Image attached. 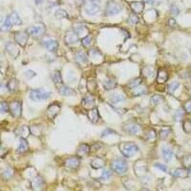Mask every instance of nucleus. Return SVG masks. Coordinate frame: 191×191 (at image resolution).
Returning a JSON list of instances; mask_svg holds the SVG:
<instances>
[{
  "label": "nucleus",
  "mask_w": 191,
  "mask_h": 191,
  "mask_svg": "<svg viewBox=\"0 0 191 191\" xmlns=\"http://www.w3.org/2000/svg\"><path fill=\"white\" fill-rule=\"evenodd\" d=\"M119 149L122 155L127 158L133 157L139 150L138 146L132 142H122L119 145Z\"/></svg>",
  "instance_id": "1"
},
{
  "label": "nucleus",
  "mask_w": 191,
  "mask_h": 191,
  "mask_svg": "<svg viewBox=\"0 0 191 191\" xmlns=\"http://www.w3.org/2000/svg\"><path fill=\"white\" fill-rule=\"evenodd\" d=\"M51 95L50 92H48L44 89H33L29 94V98L34 101H40L46 100L50 98Z\"/></svg>",
  "instance_id": "2"
},
{
  "label": "nucleus",
  "mask_w": 191,
  "mask_h": 191,
  "mask_svg": "<svg viewBox=\"0 0 191 191\" xmlns=\"http://www.w3.org/2000/svg\"><path fill=\"white\" fill-rule=\"evenodd\" d=\"M100 9L101 0H88L85 6V11L89 15L97 14Z\"/></svg>",
  "instance_id": "3"
},
{
  "label": "nucleus",
  "mask_w": 191,
  "mask_h": 191,
  "mask_svg": "<svg viewBox=\"0 0 191 191\" xmlns=\"http://www.w3.org/2000/svg\"><path fill=\"white\" fill-rule=\"evenodd\" d=\"M112 170L119 175H123L128 171V164L123 159L114 160L111 163Z\"/></svg>",
  "instance_id": "4"
},
{
  "label": "nucleus",
  "mask_w": 191,
  "mask_h": 191,
  "mask_svg": "<svg viewBox=\"0 0 191 191\" xmlns=\"http://www.w3.org/2000/svg\"><path fill=\"white\" fill-rule=\"evenodd\" d=\"M122 9V6L115 1H109L107 4L105 8V15L111 16L119 13Z\"/></svg>",
  "instance_id": "5"
},
{
  "label": "nucleus",
  "mask_w": 191,
  "mask_h": 191,
  "mask_svg": "<svg viewBox=\"0 0 191 191\" xmlns=\"http://www.w3.org/2000/svg\"><path fill=\"white\" fill-rule=\"evenodd\" d=\"M9 111L14 117H19L21 115L22 104L18 101H14L9 104Z\"/></svg>",
  "instance_id": "6"
},
{
  "label": "nucleus",
  "mask_w": 191,
  "mask_h": 191,
  "mask_svg": "<svg viewBox=\"0 0 191 191\" xmlns=\"http://www.w3.org/2000/svg\"><path fill=\"white\" fill-rule=\"evenodd\" d=\"M28 33L26 32H18L16 33L14 35V39L15 40L17 44H19L21 47H24L28 41Z\"/></svg>",
  "instance_id": "7"
},
{
  "label": "nucleus",
  "mask_w": 191,
  "mask_h": 191,
  "mask_svg": "<svg viewBox=\"0 0 191 191\" xmlns=\"http://www.w3.org/2000/svg\"><path fill=\"white\" fill-rule=\"evenodd\" d=\"M123 129L126 132L132 135H136L138 134L141 130L140 125L134 122L127 123L123 127Z\"/></svg>",
  "instance_id": "8"
},
{
  "label": "nucleus",
  "mask_w": 191,
  "mask_h": 191,
  "mask_svg": "<svg viewBox=\"0 0 191 191\" xmlns=\"http://www.w3.org/2000/svg\"><path fill=\"white\" fill-rule=\"evenodd\" d=\"M80 164V159L78 156L72 157L66 159L65 161V165L66 167L71 169H75L79 167Z\"/></svg>",
  "instance_id": "9"
},
{
  "label": "nucleus",
  "mask_w": 191,
  "mask_h": 191,
  "mask_svg": "<svg viewBox=\"0 0 191 191\" xmlns=\"http://www.w3.org/2000/svg\"><path fill=\"white\" fill-rule=\"evenodd\" d=\"M78 34L74 31H68L65 34V41L67 44H74L78 42Z\"/></svg>",
  "instance_id": "10"
},
{
  "label": "nucleus",
  "mask_w": 191,
  "mask_h": 191,
  "mask_svg": "<svg viewBox=\"0 0 191 191\" xmlns=\"http://www.w3.org/2000/svg\"><path fill=\"white\" fill-rule=\"evenodd\" d=\"M87 116H88L89 121L93 123L98 122L100 118L98 109L97 108H91V109H89L88 112Z\"/></svg>",
  "instance_id": "11"
},
{
  "label": "nucleus",
  "mask_w": 191,
  "mask_h": 191,
  "mask_svg": "<svg viewBox=\"0 0 191 191\" xmlns=\"http://www.w3.org/2000/svg\"><path fill=\"white\" fill-rule=\"evenodd\" d=\"M5 49L9 55L13 57H17L19 56V49L12 42H8L5 45Z\"/></svg>",
  "instance_id": "12"
},
{
  "label": "nucleus",
  "mask_w": 191,
  "mask_h": 191,
  "mask_svg": "<svg viewBox=\"0 0 191 191\" xmlns=\"http://www.w3.org/2000/svg\"><path fill=\"white\" fill-rule=\"evenodd\" d=\"M60 110V105L57 104H52L47 109V114L49 118H54Z\"/></svg>",
  "instance_id": "13"
},
{
  "label": "nucleus",
  "mask_w": 191,
  "mask_h": 191,
  "mask_svg": "<svg viewBox=\"0 0 191 191\" xmlns=\"http://www.w3.org/2000/svg\"><path fill=\"white\" fill-rule=\"evenodd\" d=\"M130 8L136 13L141 14L144 9V4L142 2L134 1L130 4Z\"/></svg>",
  "instance_id": "14"
},
{
  "label": "nucleus",
  "mask_w": 191,
  "mask_h": 191,
  "mask_svg": "<svg viewBox=\"0 0 191 191\" xmlns=\"http://www.w3.org/2000/svg\"><path fill=\"white\" fill-rule=\"evenodd\" d=\"M26 31L28 34L33 35H40L44 33V29L41 26H31L27 29Z\"/></svg>",
  "instance_id": "15"
},
{
  "label": "nucleus",
  "mask_w": 191,
  "mask_h": 191,
  "mask_svg": "<svg viewBox=\"0 0 191 191\" xmlns=\"http://www.w3.org/2000/svg\"><path fill=\"white\" fill-rule=\"evenodd\" d=\"M162 154L164 160L168 162L172 158L173 151L172 149L167 146H163L162 148Z\"/></svg>",
  "instance_id": "16"
},
{
  "label": "nucleus",
  "mask_w": 191,
  "mask_h": 191,
  "mask_svg": "<svg viewBox=\"0 0 191 191\" xmlns=\"http://www.w3.org/2000/svg\"><path fill=\"white\" fill-rule=\"evenodd\" d=\"M168 79V74L167 72L164 70H159L158 72L157 81L158 84H164L167 81Z\"/></svg>",
  "instance_id": "17"
},
{
  "label": "nucleus",
  "mask_w": 191,
  "mask_h": 191,
  "mask_svg": "<svg viewBox=\"0 0 191 191\" xmlns=\"http://www.w3.org/2000/svg\"><path fill=\"white\" fill-rule=\"evenodd\" d=\"M44 45L48 51L53 52L56 51L57 50L59 44L56 40H50L44 42Z\"/></svg>",
  "instance_id": "18"
},
{
  "label": "nucleus",
  "mask_w": 191,
  "mask_h": 191,
  "mask_svg": "<svg viewBox=\"0 0 191 191\" xmlns=\"http://www.w3.org/2000/svg\"><path fill=\"white\" fill-rule=\"evenodd\" d=\"M105 165V161L101 158L97 157L91 161V165L92 168L95 169H98L103 168Z\"/></svg>",
  "instance_id": "19"
},
{
  "label": "nucleus",
  "mask_w": 191,
  "mask_h": 191,
  "mask_svg": "<svg viewBox=\"0 0 191 191\" xmlns=\"http://www.w3.org/2000/svg\"><path fill=\"white\" fill-rule=\"evenodd\" d=\"M89 151H90V146L88 145L82 144L79 145L78 148L77 149V156H78L79 157H82L84 155L88 154Z\"/></svg>",
  "instance_id": "20"
},
{
  "label": "nucleus",
  "mask_w": 191,
  "mask_h": 191,
  "mask_svg": "<svg viewBox=\"0 0 191 191\" xmlns=\"http://www.w3.org/2000/svg\"><path fill=\"white\" fill-rule=\"evenodd\" d=\"M9 18V20L12 25H21L23 24L22 20L20 19L19 14H17L16 12H13L11 14L8 16Z\"/></svg>",
  "instance_id": "21"
},
{
  "label": "nucleus",
  "mask_w": 191,
  "mask_h": 191,
  "mask_svg": "<svg viewBox=\"0 0 191 191\" xmlns=\"http://www.w3.org/2000/svg\"><path fill=\"white\" fill-rule=\"evenodd\" d=\"M28 149V144L27 140L24 138H21L20 139V144L19 145V148L17 149V152L19 154H23L27 152Z\"/></svg>",
  "instance_id": "22"
},
{
  "label": "nucleus",
  "mask_w": 191,
  "mask_h": 191,
  "mask_svg": "<svg viewBox=\"0 0 191 191\" xmlns=\"http://www.w3.org/2000/svg\"><path fill=\"white\" fill-rule=\"evenodd\" d=\"M172 175L175 177L183 178L188 177L189 176L188 170L183 168H178L175 169L173 172Z\"/></svg>",
  "instance_id": "23"
},
{
  "label": "nucleus",
  "mask_w": 191,
  "mask_h": 191,
  "mask_svg": "<svg viewBox=\"0 0 191 191\" xmlns=\"http://www.w3.org/2000/svg\"><path fill=\"white\" fill-rule=\"evenodd\" d=\"M60 93H61L62 95L64 96H72L76 94V92L74 89L70 87L64 86L62 87L60 89Z\"/></svg>",
  "instance_id": "24"
},
{
  "label": "nucleus",
  "mask_w": 191,
  "mask_h": 191,
  "mask_svg": "<svg viewBox=\"0 0 191 191\" xmlns=\"http://www.w3.org/2000/svg\"><path fill=\"white\" fill-rule=\"evenodd\" d=\"M55 16L58 19H68V14L63 9H57L55 13Z\"/></svg>",
  "instance_id": "25"
},
{
  "label": "nucleus",
  "mask_w": 191,
  "mask_h": 191,
  "mask_svg": "<svg viewBox=\"0 0 191 191\" xmlns=\"http://www.w3.org/2000/svg\"><path fill=\"white\" fill-rule=\"evenodd\" d=\"M103 87L107 90H111L112 89L115 88L117 87V83L115 81L109 79V80L105 81L103 82Z\"/></svg>",
  "instance_id": "26"
},
{
  "label": "nucleus",
  "mask_w": 191,
  "mask_h": 191,
  "mask_svg": "<svg viewBox=\"0 0 191 191\" xmlns=\"http://www.w3.org/2000/svg\"><path fill=\"white\" fill-rule=\"evenodd\" d=\"M12 25H13L11 23L8 17H7L4 23L2 25L1 28V31L3 32H7L11 28Z\"/></svg>",
  "instance_id": "27"
},
{
  "label": "nucleus",
  "mask_w": 191,
  "mask_h": 191,
  "mask_svg": "<svg viewBox=\"0 0 191 191\" xmlns=\"http://www.w3.org/2000/svg\"><path fill=\"white\" fill-rule=\"evenodd\" d=\"M52 79L55 84H62V80L60 71H56L52 76Z\"/></svg>",
  "instance_id": "28"
},
{
  "label": "nucleus",
  "mask_w": 191,
  "mask_h": 191,
  "mask_svg": "<svg viewBox=\"0 0 191 191\" xmlns=\"http://www.w3.org/2000/svg\"><path fill=\"white\" fill-rule=\"evenodd\" d=\"M17 87V79H11L9 81L8 84H7V88L9 89L10 92H14Z\"/></svg>",
  "instance_id": "29"
},
{
  "label": "nucleus",
  "mask_w": 191,
  "mask_h": 191,
  "mask_svg": "<svg viewBox=\"0 0 191 191\" xmlns=\"http://www.w3.org/2000/svg\"><path fill=\"white\" fill-rule=\"evenodd\" d=\"M76 59L78 62L82 63H87L88 62L87 57L85 56V54L82 52H79L77 54Z\"/></svg>",
  "instance_id": "30"
},
{
  "label": "nucleus",
  "mask_w": 191,
  "mask_h": 191,
  "mask_svg": "<svg viewBox=\"0 0 191 191\" xmlns=\"http://www.w3.org/2000/svg\"><path fill=\"white\" fill-rule=\"evenodd\" d=\"M179 87V83L177 81L171 82L168 85V92L170 93H173Z\"/></svg>",
  "instance_id": "31"
},
{
  "label": "nucleus",
  "mask_w": 191,
  "mask_h": 191,
  "mask_svg": "<svg viewBox=\"0 0 191 191\" xmlns=\"http://www.w3.org/2000/svg\"><path fill=\"white\" fill-rule=\"evenodd\" d=\"M82 103L85 107H92L94 104V99L91 97H87L83 99Z\"/></svg>",
  "instance_id": "32"
},
{
  "label": "nucleus",
  "mask_w": 191,
  "mask_h": 191,
  "mask_svg": "<svg viewBox=\"0 0 191 191\" xmlns=\"http://www.w3.org/2000/svg\"><path fill=\"white\" fill-rule=\"evenodd\" d=\"M141 82H142V79L140 78H137L131 81L128 84V86L130 88H135L138 85H140V84H141Z\"/></svg>",
  "instance_id": "33"
},
{
  "label": "nucleus",
  "mask_w": 191,
  "mask_h": 191,
  "mask_svg": "<svg viewBox=\"0 0 191 191\" xmlns=\"http://www.w3.org/2000/svg\"><path fill=\"white\" fill-rule=\"evenodd\" d=\"M163 97L159 95H154L152 97L151 101L153 105H158L159 103H161L163 100Z\"/></svg>",
  "instance_id": "34"
},
{
  "label": "nucleus",
  "mask_w": 191,
  "mask_h": 191,
  "mask_svg": "<svg viewBox=\"0 0 191 191\" xmlns=\"http://www.w3.org/2000/svg\"><path fill=\"white\" fill-rule=\"evenodd\" d=\"M170 132H171V130L169 128H165L161 130L159 132L160 138L162 140L167 139L168 135H169Z\"/></svg>",
  "instance_id": "35"
},
{
  "label": "nucleus",
  "mask_w": 191,
  "mask_h": 191,
  "mask_svg": "<svg viewBox=\"0 0 191 191\" xmlns=\"http://www.w3.org/2000/svg\"><path fill=\"white\" fill-rule=\"evenodd\" d=\"M0 106H1L0 109H1V114H5V113L9 111V106L6 102H5V101L1 102Z\"/></svg>",
  "instance_id": "36"
},
{
  "label": "nucleus",
  "mask_w": 191,
  "mask_h": 191,
  "mask_svg": "<svg viewBox=\"0 0 191 191\" xmlns=\"http://www.w3.org/2000/svg\"><path fill=\"white\" fill-rule=\"evenodd\" d=\"M30 130H29L28 126H21V128H20V131H19V134L21 136H23L22 137L24 138L26 136H28L29 134Z\"/></svg>",
  "instance_id": "37"
},
{
  "label": "nucleus",
  "mask_w": 191,
  "mask_h": 191,
  "mask_svg": "<svg viewBox=\"0 0 191 191\" xmlns=\"http://www.w3.org/2000/svg\"><path fill=\"white\" fill-rule=\"evenodd\" d=\"M183 163L184 164V166L189 168L191 167V155H187L185 157H184L183 160Z\"/></svg>",
  "instance_id": "38"
},
{
  "label": "nucleus",
  "mask_w": 191,
  "mask_h": 191,
  "mask_svg": "<svg viewBox=\"0 0 191 191\" xmlns=\"http://www.w3.org/2000/svg\"><path fill=\"white\" fill-rule=\"evenodd\" d=\"M124 99L123 97L121 95H118V94H114L113 95L111 98V100L112 101V102L114 103H118V102H120Z\"/></svg>",
  "instance_id": "39"
},
{
  "label": "nucleus",
  "mask_w": 191,
  "mask_h": 191,
  "mask_svg": "<svg viewBox=\"0 0 191 191\" xmlns=\"http://www.w3.org/2000/svg\"><path fill=\"white\" fill-rule=\"evenodd\" d=\"M146 137L148 140H153L156 138V133L155 131L151 129L150 130L148 131L147 134H146Z\"/></svg>",
  "instance_id": "40"
},
{
  "label": "nucleus",
  "mask_w": 191,
  "mask_h": 191,
  "mask_svg": "<svg viewBox=\"0 0 191 191\" xmlns=\"http://www.w3.org/2000/svg\"><path fill=\"white\" fill-rule=\"evenodd\" d=\"M183 129L186 132H191V122L189 120H187L184 122L183 124Z\"/></svg>",
  "instance_id": "41"
},
{
  "label": "nucleus",
  "mask_w": 191,
  "mask_h": 191,
  "mask_svg": "<svg viewBox=\"0 0 191 191\" xmlns=\"http://www.w3.org/2000/svg\"><path fill=\"white\" fill-rule=\"evenodd\" d=\"M154 166H155V167H157V168L159 169L161 171H163V172H167V170H168L167 167L165 166V165H164L163 164H162V163L156 162V163H154Z\"/></svg>",
  "instance_id": "42"
},
{
  "label": "nucleus",
  "mask_w": 191,
  "mask_h": 191,
  "mask_svg": "<svg viewBox=\"0 0 191 191\" xmlns=\"http://www.w3.org/2000/svg\"><path fill=\"white\" fill-rule=\"evenodd\" d=\"M111 175H112V173H111V172L110 171L104 170L103 171L101 178L103 180H106V179H108V178H109V177L111 176Z\"/></svg>",
  "instance_id": "43"
},
{
  "label": "nucleus",
  "mask_w": 191,
  "mask_h": 191,
  "mask_svg": "<svg viewBox=\"0 0 191 191\" xmlns=\"http://www.w3.org/2000/svg\"><path fill=\"white\" fill-rule=\"evenodd\" d=\"M128 21L130 23L132 24L137 23L138 21V18L135 15H131L129 18Z\"/></svg>",
  "instance_id": "44"
},
{
  "label": "nucleus",
  "mask_w": 191,
  "mask_h": 191,
  "mask_svg": "<svg viewBox=\"0 0 191 191\" xmlns=\"http://www.w3.org/2000/svg\"><path fill=\"white\" fill-rule=\"evenodd\" d=\"M91 42V38L89 36H87L82 40V43L85 46H88Z\"/></svg>",
  "instance_id": "45"
},
{
  "label": "nucleus",
  "mask_w": 191,
  "mask_h": 191,
  "mask_svg": "<svg viewBox=\"0 0 191 191\" xmlns=\"http://www.w3.org/2000/svg\"><path fill=\"white\" fill-rule=\"evenodd\" d=\"M183 114V111L181 109L178 110L177 112L175 113V119H176V120L177 121H180L182 119Z\"/></svg>",
  "instance_id": "46"
},
{
  "label": "nucleus",
  "mask_w": 191,
  "mask_h": 191,
  "mask_svg": "<svg viewBox=\"0 0 191 191\" xmlns=\"http://www.w3.org/2000/svg\"><path fill=\"white\" fill-rule=\"evenodd\" d=\"M145 93V89L143 88H136L134 91V93H135V96H138V95H142Z\"/></svg>",
  "instance_id": "47"
},
{
  "label": "nucleus",
  "mask_w": 191,
  "mask_h": 191,
  "mask_svg": "<svg viewBox=\"0 0 191 191\" xmlns=\"http://www.w3.org/2000/svg\"><path fill=\"white\" fill-rule=\"evenodd\" d=\"M12 175H13V173H12L11 170L8 169H6L4 172V173H3V176H4V177L5 179H8L9 178L11 177Z\"/></svg>",
  "instance_id": "48"
},
{
  "label": "nucleus",
  "mask_w": 191,
  "mask_h": 191,
  "mask_svg": "<svg viewBox=\"0 0 191 191\" xmlns=\"http://www.w3.org/2000/svg\"><path fill=\"white\" fill-rule=\"evenodd\" d=\"M25 74L26 77L27 78H28L29 79H30V78H32L33 77L35 76L36 75V73L35 72H34L32 70H28L27 71L25 72Z\"/></svg>",
  "instance_id": "49"
},
{
  "label": "nucleus",
  "mask_w": 191,
  "mask_h": 191,
  "mask_svg": "<svg viewBox=\"0 0 191 191\" xmlns=\"http://www.w3.org/2000/svg\"><path fill=\"white\" fill-rule=\"evenodd\" d=\"M184 108L186 112L191 114V101H188L184 105Z\"/></svg>",
  "instance_id": "50"
},
{
  "label": "nucleus",
  "mask_w": 191,
  "mask_h": 191,
  "mask_svg": "<svg viewBox=\"0 0 191 191\" xmlns=\"http://www.w3.org/2000/svg\"><path fill=\"white\" fill-rule=\"evenodd\" d=\"M171 13L173 15H177L179 13V9L177 7L173 6L171 8Z\"/></svg>",
  "instance_id": "51"
},
{
  "label": "nucleus",
  "mask_w": 191,
  "mask_h": 191,
  "mask_svg": "<svg viewBox=\"0 0 191 191\" xmlns=\"http://www.w3.org/2000/svg\"><path fill=\"white\" fill-rule=\"evenodd\" d=\"M176 24V21L174 19H171L169 20V25L171 27H173Z\"/></svg>",
  "instance_id": "52"
},
{
  "label": "nucleus",
  "mask_w": 191,
  "mask_h": 191,
  "mask_svg": "<svg viewBox=\"0 0 191 191\" xmlns=\"http://www.w3.org/2000/svg\"><path fill=\"white\" fill-rule=\"evenodd\" d=\"M111 130H105L103 132V136H105V135H107L108 134H111L112 133V132H110Z\"/></svg>",
  "instance_id": "53"
},
{
  "label": "nucleus",
  "mask_w": 191,
  "mask_h": 191,
  "mask_svg": "<svg viewBox=\"0 0 191 191\" xmlns=\"http://www.w3.org/2000/svg\"><path fill=\"white\" fill-rule=\"evenodd\" d=\"M145 3L151 4H153L154 3V0H144Z\"/></svg>",
  "instance_id": "54"
},
{
  "label": "nucleus",
  "mask_w": 191,
  "mask_h": 191,
  "mask_svg": "<svg viewBox=\"0 0 191 191\" xmlns=\"http://www.w3.org/2000/svg\"><path fill=\"white\" fill-rule=\"evenodd\" d=\"M35 1L37 4H42V3L44 1V0H35Z\"/></svg>",
  "instance_id": "55"
},
{
  "label": "nucleus",
  "mask_w": 191,
  "mask_h": 191,
  "mask_svg": "<svg viewBox=\"0 0 191 191\" xmlns=\"http://www.w3.org/2000/svg\"><path fill=\"white\" fill-rule=\"evenodd\" d=\"M188 175H189V176H191V167H189V169H188Z\"/></svg>",
  "instance_id": "56"
}]
</instances>
